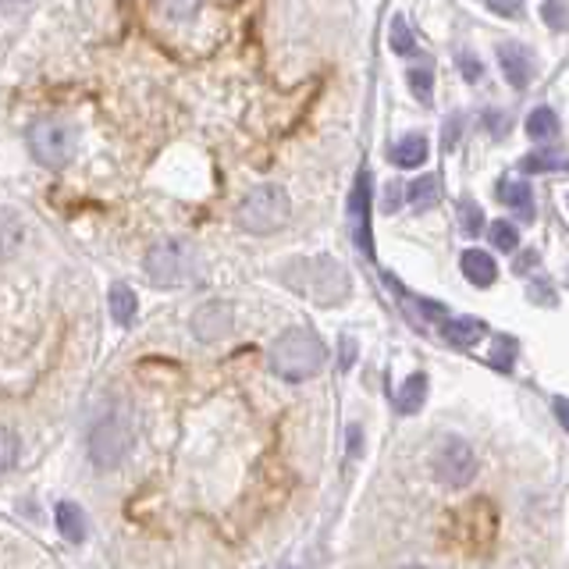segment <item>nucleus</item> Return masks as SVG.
<instances>
[{
	"instance_id": "f257e3e1",
	"label": "nucleus",
	"mask_w": 569,
	"mask_h": 569,
	"mask_svg": "<svg viewBox=\"0 0 569 569\" xmlns=\"http://www.w3.org/2000/svg\"><path fill=\"white\" fill-rule=\"evenodd\" d=\"M325 342L317 339L309 328H292L284 331L281 339L270 345V370L278 374L281 381H309L314 374L325 367Z\"/></svg>"
},
{
	"instance_id": "f03ea898",
	"label": "nucleus",
	"mask_w": 569,
	"mask_h": 569,
	"mask_svg": "<svg viewBox=\"0 0 569 569\" xmlns=\"http://www.w3.org/2000/svg\"><path fill=\"white\" fill-rule=\"evenodd\" d=\"M292 217V200L281 186H256L242 197L236 222L250 236H275Z\"/></svg>"
},
{
	"instance_id": "7ed1b4c3",
	"label": "nucleus",
	"mask_w": 569,
	"mask_h": 569,
	"mask_svg": "<svg viewBox=\"0 0 569 569\" xmlns=\"http://www.w3.org/2000/svg\"><path fill=\"white\" fill-rule=\"evenodd\" d=\"M142 267H147V278L157 284V289H178V284H189L197 278V250H192L189 242L167 239L153 245Z\"/></svg>"
},
{
	"instance_id": "20e7f679",
	"label": "nucleus",
	"mask_w": 569,
	"mask_h": 569,
	"mask_svg": "<svg viewBox=\"0 0 569 569\" xmlns=\"http://www.w3.org/2000/svg\"><path fill=\"white\" fill-rule=\"evenodd\" d=\"M86 445H89V459H93V467L114 470L128 456V448H132V427H128V420L122 417V413H108V417H100L93 423Z\"/></svg>"
},
{
	"instance_id": "39448f33",
	"label": "nucleus",
	"mask_w": 569,
	"mask_h": 569,
	"mask_svg": "<svg viewBox=\"0 0 569 569\" xmlns=\"http://www.w3.org/2000/svg\"><path fill=\"white\" fill-rule=\"evenodd\" d=\"M431 470L445 488H463V484L473 481L477 456L463 438H442L431 452Z\"/></svg>"
},
{
	"instance_id": "423d86ee",
	"label": "nucleus",
	"mask_w": 569,
	"mask_h": 569,
	"mask_svg": "<svg viewBox=\"0 0 569 569\" xmlns=\"http://www.w3.org/2000/svg\"><path fill=\"white\" fill-rule=\"evenodd\" d=\"M303 267L309 275L306 281H300V289H309L314 300H320L325 306H339L353 292V281H349L345 267L334 256H314V261H303Z\"/></svg>"
},
{
	"instance_id": "0eeeda50",
	"label": "nucleus",
	"mask_w": 569,
	"mask_h": 569,
	"mask_svg": "<svg viewBox=\"0 0 569 569\" xmlns=\"http://www.w3.org/2000/svg\"><path fill=\"white\" fill-rule=\"evenodd\" d=\"M33 157L47 167H64L75 153V132L64 122H40L29 132Z\"/></svg>"
},
{
	"instance_id": "6e6552de",
	"label": "nucleus",
	"mask_w": 569,
	"mask_h": 569,
	"mask_svg": "<svg viewBox=\"0 0 569 569\" xmlns=\"http://www.w3.org/2000/svg\"><path fill=\"white\" fill-rule=\"evenodd\" d=\"M370 172L359 167L356 175V186L349 192V203H345V214H349V236L356 239V245L364 250L367 256H374V242H370Z\"/></svg>"
},
{
	"instance_id": "1a4fd4ad",
	"label": "nucleus",
	"mask_w": 569,
	"mask_h": 569,
	"mask_svg": "<svg viewBox=\"0 0 569 569\" xmlns=\"http://www.w3.org/2000/svg\"><path fill=\"white\" fill-rule=\"evenodd\" d=\"M495 58H498V68L513 89H527L530 83H534V54H530L523 43H498Z\"/></svg>"
},
{
	"instance_id": "9d476101",
	"label": "nucleus",
	"mask_w": 569,
	"mask_h": 569,
	"mask_svg": "<svg viewBox=\"0 0 569 569\" xmlns=\"http://www.w3.org/2000/svg\"><path fill=\"white\" fill-rule=\"evenodd\" d=\"M231 325H236V314H231L228 303H206L197 309V317H192V331H197V339H203V342L225 339Z\"/></svg>"
},
{
	"instance_id": "9b49d317",
	"label": "nucleus",
	"mask_w": 569,
	"mask_h": 569,
	"mask_svg": "<svg viewBox=\"0 0 569 569\" xmlns=\"http://www.w3.org/2000/svg\"><path fill=\"white\" fill-rule=\"evenodd\" d=\"M459 270L470 284H477V289H491L498 278V264L491 261V253H484V250H463Z\"/></svg>"
},
{
	"instance_id": "f8f14e48",
	"label": "nucleus",
	"mask_w": 569,
	"mask_h": 569,
	"mask_svg": "<svg viewBox=\"0 0 569 569\" xmlns=\"http://www.w3.org/2000/svg\"><path fill=\"white\" fill-rule=\"evenodd\" d=\"M523 175H545V172H569V150L566 147H541L530 150L527 157H520Z\"/></svg>"
},
{
	"instance_id": "ddd939ff",
	"label": "nucleus",
	"mask_w": 569,
	"mask_h": 569,
	"mask_svg": "<svg viewBox=\"0 0 569 569\" xmlns=\"http://www.w3.org/2000/svg\"><path fill=\"white\" fill-rule=\"evenodd\" d=\"M484 325L477 317H445L442 320V339L448 345H456V349H470L484 339Z\"/></svg>"
},
{
	"instance_id": "4468645a",
	"label": "nucleus",
	"mask_w": 569,
	"mask_h": 569,
	"mask_svg": "<svg viewBox=\"0 0 569 569\" xmlns=\"http://www.w3.org/2000/svg\"><path fill=\"white\" fill-rule=\"evenodd\" d=\"M495 197H498V203H506L509 211L523 214V222L534 217V197H530V186L523 182V178H502Z\"/></svg>"
},
{
	"instance_id": "2eb2a0df",
	"label": "nucleus",
	"mask_w": 569,
	"mask_h": 569,
	"mask_svg": "<svg viewBox=\"0 0 569 569\" xmlns=\"http://www.w3.org/2000/svg\"><path fill=\"white\" fill-rule=\"evenodd\" d=\"M427 139L420 136V132H409V136H403L399 142H392V150H388V161H392L395 167H420L423 161H427Z\"/></svg>"
},
{
	"instance_id": "dca6fc26",
	"label": "nucleus",
	"mask_w": 569,
	"mask_h": 569,
	"mask_svg": "<svg viewBox=\"0 0 569 569\" xmlns=\"http://www.w3.org/2000/svg\"><path fill=\"white\" fill-rule=\"evenodd\" d=\"M25 242V225L11 206H0V261H11Z\"/></svg>"
},
{
	"instance_id": "f3484780",
	"label": "nucleus",
	"mask_w": 569,
	"mask_h": 569,
	"mask_svg": "<svg viewBox=\"0 0 569 569\" xmlns=\"http://www.w3.org/2000/svg\"><path fill=\"white\" fill-rule=\"evenodd\" d=\"M54 520H58V534L64 541H72V545L86 541V513L75 506V502H61L58 513H54Z\"/></svg>"
},
{
	"instance_id": "a211bd4d",
	"label": "nucleus",
	"mask_w": 569,
	"mask_h": 569,
	"mask_svg": "<svg viewBox=\"0 0 569 569\" xmlns=\"http://www.w3.org/2000/svg\"><path fill=\"white\" fill-rule=\"evenodd\" d=\"M559 114H555L552 108H534L527 114V125H523V132L530 139H538V142H552L555 136H559Z\"/></svg>"
},
{
	"instance_id": "6ab92c4d",
	"label": "nucleus",
	"mask_w": 569,
	"mask_h": 569,
	"mask_svg": "<svg viewBox=\"0 0 569 569\" xmlns=\"http://www.w3.org/2000/svg\"><path fill=\"white\" fill-rule=\"evenodd\" d=\"M423 399H427V378L423 374H409V378L403 381V388H399V395H395V409L413 417V413L423 409Z\"/></svg>"
},
{
	"instance_id": "aec40b11",
	"label": "nucleus",
	"mask_w": 569,
	"mask_h": 569,
	"mask_svg": "<svg viewBox=\"0 0 569 569\" xmlns=\"http://www.w3.org/2000/svg\"><path fill=\"white\" fill-rule=\"evenodd\" d=\"M136 309H139V300H136V292L128 289V284H111V317H114V325H122L128 328L136 320Z\"/></svg>"
},
{
	"instance_id": "412c9836",
	"label": "nucleus",
	"mask_w": 569,
	"mask_h": 569,
	"mask_svg": "<svg viewBox=\"0 0 569 569\" xmlns=\"http://www.w3.org/2000/svg\"><path fill=\"white\" fill-rule=\"evenodd\" d=\"M406 200H409V206L417 214H427L431 206L438 203V178L434 175H423V178H417L409 189H406Z\"/></svg>"
},
{
	"instance_id": "4be33fe9",
	"label": "nucleus",
	"mask_w": 569,
	"mask_h": 569,
	"mask_svg": "<svg viewBox=\"0 0 569 569\" xmlns=\"http://www.w3.org/2000/svg\"><path fill=\"white\" fill-rule=\"evenodd\" d=\"M406 83L413 89V97H417L423 108H431V103H434V68H427V64H417V68L406 72Z\"/></svg>"
},
{
	"instance_id": "5701e85b",
	"label": "nucleus",
	"mask_w": 569,
	"mask_h": 569,
	"mask_svg": "<svg viewBox=\"0 0 569 569\" xmlns=\"http://www.w3.org/2000/svg\"><path fill=\"white\" fill-rule=\"evenodd\" d=\"M488 239H491V245H495V250L513 253L516 245H520V228H516L513 222H506V217H498V222L488 225Z\"/></svg>"
},
{
	"instance_id": "b1692460",
	"label": "nucleus",
	"mask_w": 569,
	"mask_h": 569,
	"mask_svg": "<svg viewBox=\"0 0 569 569\" xmlns=\"http://www.w3.org/2000/svg\"><path fill=\"white\" fill-rule=\"evenodd\" d=\"M388 43H392L395 54H403V58H413L417 54V36H413V29L406 25V18H395L392 22V33H388Z\"/></svg>"
},
{
	"instance_id": "393cba45",
	"label": "nucleus",
	"mask_w": 569,
	"mask_h": 569,
	"mask_svg": "<svg viewBox=\"0 0 569 569\" xmlns=\"http://www.w3.org/2000/svg\"><path fill=\"white\" fill-rule=\"evenodd\" d=\"M541 18L548 29L566 33L569 29V0H541Z\"/></svg>"
},
{
	"instance_id": "a878e982",
	"label": "nucleus",
	"mask_w": 569,
	"mask_h": 569,
	"mask_svg": "<svg viewBox=\"0 0 569 569\" xmlns=\"http://www.w3.org/2000/svg\"><path fill=\"white\" fill-rule=\"evenodd\" d=\"M459 225H463L467 236H481L484 231V211L473 200H463L459 203Z\"/></svg>"
},
{
	"instance_id": "bb28decb",
	"label": "nucleus",
	"mask_w": 569,
	"mask_h": 569,
	"mask_svg": "<svg viewBox=\"0 0 569 569\" xmlns=\"http://www.w3.org/2000/svg\"><path fill=\"white\" fill-rule=\"evenodd\" d=\"M18 456V438L15 431H8V427H0V473L11 470V463Z\"/></svg>"
},
{
	"instance_id": "cd10ccee",
	"label": "nucleus",
	"mask_w": 569,
	"mask_h": 569,
	"mask_svg": "<svg viewBox=\"0 0 569 569\" xmlns=\"http://www.w3.org/2000/svg\"><path fill=\"white\" fill-rule=\"evenodd\" d=\"M456 64H459V72L467 75V83H477L484 75V64L473 58V50H459L456 54Z\"/></svg>"
},
{
	"instance_id": "c85d7f7f",
	"label": "nucleus",
	"mask_w": 569,
	"mask_h": 569,
	"mask_svg": "<svg viewBox=\"0 0 569 569\" xmlns=\"http://www.w3.org/2000/svg\"><path fill=\"white\" fill-rule=\"evenodd\" d=\"M513 353H516V342L513 339H498V353H491L488 364H495L498 370H509L513 367Z\"/></svg>"
},
{
	"instance_id": "c756f323",
	"label": "nucleus",
	"mask_w": 569,
	"mask_h": 569,
	"mask_svg": "<svg viewBox=\"0 0 569 569\" xmlns=\"http://www.w3.org/2000/svg\"><path fill=\"white\" fill-rule=\"evenodd\" d=\"M488 8L502 18H520L523 15V0H488Z\"/></svg>"
},
{
	"instance_id": "7c9ffc66",
	"label": "nucleus",
	"mask_w": 569,
	"mask_h": 569,
	"mask_svg": "<svg viewBox=\"0 0 569 569\" xmlns=\"http://www.w3.org/2000/svg\"><path fill=\"white\" fill-rule=\"evenodd\" d=\"M399 203H403V186H399V182H388V186H384L381 211H384V214H395V211H399Z\"/></svg>"
},
{
	"instance_id": "2f4dec72",
	"label": "nucleus",
	"mask_w": 569,
	"mask_h": 569,
	"mask_svg": "<svg viewBox=\"0 0 569 569\" xmlns=\"http://www.w3.org/2000/svg\"><path fill=\"white\" fill-rule=\"evenodd\" d=\"M530 300L541 303V306H555V289H552V284H545V281H534V284H530Z\"/></svg>"
},
{
	"instance_id": "473e14b6",
	"label": "nucleus",
	"mask_w": 569,
	"mask_h": 569,
	"mask_svg": "<svg viewBox=\"0 0 569 569\" xmlns=\"http://www.w3.org/2000/svg\"><path fill=\"white\" fill-rule=\"evenodd\" d=\"M164 8L172 11L175 18H192V11L200 8V0H164Z\"/></svg>"
},
{
	"instance_id": "72a5a7b5",
	"label": "nucleus",
	"mask_w": 569,
	"mask_h": 569,
	"mask_svg": "<svg viewBox=\"0 0 569 569\" xmlns=\"http://www.w3.org/2000/svg\"><path fill=\"white\" fill-rule=\"evenodd\" d=\"M459 125H463L459 114H452V118L445 122V139H442V147H445V150L456 147V139H459Z\"/></svg>"
},
{
	"instance_id": "f704fd0d",
	"label": "nucleus",
	"mask_w": 569,
	"mask_h": 569,
	"mask_svg": "<svg viewBox=\"0 0 569 569\" xmlns=\"http://www.w3.org/2000/svg\"><path fill=\"white\" fill-rule=\"evenodd\" d=\"M538 264V253L534 250H527L523 256H516V264H513V270H516V275H527V270L530 267H534Z\"/></svg>"
},
{
	"instance_id": "c9c22d12",
	"label": "nucleus",
	"mask_w": 569,
	"mask_h": 569,
	"mask_svg": "<svg viewBox=\"0 0 569 569\" xmlns=\"http://www.w3.org/2000/svg\"><path fill=\"white\" fill-rule=\"evenodd\" d=\"M552 409H555V420H559L566 427V434H569V399H555Z\"/></svg>"
},
{
	"instance_id": "e433bc0d",
	"label": "nucleus",
	"mask_w": 569,
	"mask_h": 569,
	"mask_svg": "<svg viewBox=\"0 0 569 569\" xmlns=\"http://www.w3.org/2000/svg\"><path fill=\"white\" fill-rule=\"evenodd\" d=\"M356 364V342L353 339H349V334H345V339H342V367L349 370V367H353Z\"/></svg>"
},
{
	"instance_id": "4c0bfd02",
	"label": "nucleus",
	"mask_w": 569,
	"mask_h": 569,
	"mask_svg": "<svg viewBox=\"0 0 569 569\" xmlns=\"http://www.w3.org/2000/svg\"><path fill=\"white\" fill-rule=\"evenodd\" d=\"M484 125H488V128H491V125H495V128H498V136H506V128H509V122H506V114H498V111H495V114H491V111H488V114H484Z\"/></svg>"
},
{
	"instance_id": "58836bf2",
	"label": "nucleus",
	"mask_w": 569,
	"mask_h": 569,
	"mask_svg": "<svg viewBox=\"0 0 569 569\" xmlns=\"http://www.w3.org/2000/svg\"><path fill=\"white\" fill-rule=\"evenodd\" d=\"M15 4H25V0H0V8H15Z\"/></svg>"
},
{
	"instance_id": "ea45409f",
	"label": "nucleus",
	"mask_w": 569,
	"mask_h": 569,
	"mask_svg": "<svg viewBox=\"0 0 569 569\" xmlns=\"http://www.w3.org/2000/svg\"><path fill=\"white\" fill-rule=\"evenodd\" d=\"M403 569H431V566H403Z\"/></svg>"
},
{
	"instance_id": "a19ab883",
	"label": "nucleus",
	"mask_w": 569,
	"mask_h": 569,
	"mask_svg": "<svg viewBox=\"0 0 569 569\" xmlns=\"http://www.w3.org/2000/svg\"><path fill=\"white\" fill-rule=\"evenodd\" d=\"M289 569H292V566H289Z\"/></svg>"
}]
</instances>
